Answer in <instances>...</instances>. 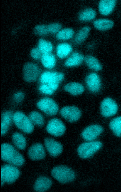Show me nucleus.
I'll return each instance as SVG.
<instances>
[{"instance_id":"f3484780","label":"nucleus","mask_w":121,"mask_h":192,"mask_svg":"<svg viewBox=\"0 0 121 192\" xmlns=\"http://www.w3.org/2000/svg\"><path fill=\"white\" fill-rule=\"evenodd\" d=\"M52 184V181L49 178L45 176H41L35 181L33 186L34 189L36 191H45L50 188Z\"/></svg>"},{"instance_id":"f704fd0d","label":"nucleus","mask_w":121,"mask_h":192,"mask_svg":"<svg viewBox=\"0 0 121 192\" xmlns=\"http://www.w3.org/2000/svg\"><path fill=\"white\" fill-rule=\"evenodd\" d=\"M25 97L24 93L22 91H18L13 95V100L16 103H20L24 100Z\"/></svg>"},{"instance_id":"5701e85b","label":"nucleus","mask_w":121,"mask_h":192,"mask_svg":"<svg viewBox=\"0 0 121 192\" xmlns=\"http://www.w3.org/2000/svg\"><path fill=\"white\" fill-rule=\"evenodd\" d=\"M40 59L43 66L47 69L53 68L56 65L55 57L51 53L43 54Z\"/></svg>"},{"instance_id":"9d476101","label":"nucleus","mask_w":121,"mask_h":192,"mask_svg":"<svg viewBox=\"0 0 121 192\" xmlns=\"http://www.w3.org/2000/svg\"><path fill=\"white\" fill-rule=\"evenodd\" d=\"M47 132L51 135L58 137L63 135L66 129L65 125L59 119L54 118L50 119L46 125Z\"/></svg>"},{"instance_id":"f03ea898","label":"nucleus","mask_w":121,"mask_h":192,"mask_svg":"<svg viewBox=\"0 0 121 192\" xmlns=\"http://www.w3.org/2000/svg\"><path fill=\"white\" fill-rule=\"evenodd\" d=\"M52 176L58 182L63 184L68 183L75 179V172L70 168L66 166L60 165L54 167L51 170Z\"/></svg>"},{"instance_id":"0eeeda50","label":"nucleus","mask_w":121,"mask_h":192,"mask_svg":"<svg viewBox=\"0 0 121 192\" xmlns=\"http://www.w3.org/2000/svg\"><path fill=\"white\" fill-rule=\"evenodd\" d=\"M37 108L47 115L53 116L59 110V107L55 101L49 97H44L39 100L36 103Z\"/></svg>"},{"instance_id":"c756f323","label":"nucleus","mask_w":121,"mask_h":192,"mask_svg":"<svg viewBox=\"0 0 121 192\" xmlns=\"http://www.w3.org/2000/svg\"><path fill=\"white\" fill-rule=\"evenodd\" d=\"M37 47L43 54L51 53L53 49V45L50 42L42 38L38 41Z\"/></svg>"},{"instance_id":"cd10ccee","label":"nucleus","mask_w":121,"mask_h":192,"mask_svg":"<svg viewBox=\"0 0 121 192\" xmlns=\"http://www.w3.org/2000/svg\"><path fill=\"white\" fill-rule=\"evenodd\" d=\"M96 15V12L94 9L88 8L84 10L79 13L78 18L81 21H88L95 18Z\"/></svg>"},{"instance_id":"4be33fe9","label":"nucleus","mask_w":121,"mask_h":192,"mask_svg":"<svg viewBox=\"0 0 121 192\" xmlns=\"http://www.w3.org/2000/svg\"><path fill=\"white\" fill-rule=\"evenodd\" d=\"M11 139L13 144L18 149L23 150L26 147V140L22 133L17 132L14 133L12 135Z\"/></svg>"},{"instance_id":"b1692460","label":"nucleus","mask_w":121,"mask_h":192,"mask_svg":"<svg viewBox=\"0 0 121 192\" xmlns=\"http://www.w3.org/2000/svg\"><path fill=\"white\" fill-rule=\"evenodd\" d=\"M84 60L86 65L90 69L95 71H98L102 69L101 64L94 56L91 55L86 56L84 57Z\"/></svg>"},{"instance_id":"dca6fc26","label":"nucleus","mask_w":121,"mask_h":192,"mask_svg":"<svg viewBox=\"0 0 121 192\" xmlns=\"http://www.w3.org/2000/svg\"><path fill=\"white\" fill-rule=\"evenodd\" d=\"M13 113L9 110L3 112L1 116V136L5 135L8 132L13 122Z\"/></svg>"},{"instance_id":"c85d7f7f","label":"nucleus","mask_w":121,"mask_h":192,"mask_svg":"<svg viewBox=\"0 0 121 192\" xmlns=\"http://www.w3.org/2000/svg\"><path fill=\"white\" fill-rule=\"evenodd\" d=\"M90 27L86 26L81 28L76 34L74 41L77 44H79L84 42L88 36L91 30Z\"/></svg>"},{"instance_id":"aec40b11","label":"nucleus","mask_w":121,"mask_h":192,"mask_svg":"<svg viewBox=\"0 0 121 192\" xmlns=\"http://www.w3.org/2000/svg\"><path fill=\"white\" fill-rule=\"evenodd\" d=\"M64 89L73 95H78L82 94L84 91V86L81 83L77 82H71L66 84Z\"/></svg>"},{"instance_id":"c9c22d12","label":"nucleus","mask_w":121,"mask_h":192,"mask_svg":"<svg viewBox=\"0 0 121 192\" xmlns=\"http://www.w3.org/2000/svg\"><path fill=\"white\" fill-rule=\"evenodd\" d=\"M43 54L38 47L32 48L30 52V55L32 58L35 60L41 59Z\"/></svg>"},{"instance_id":"2eb2a0df","label":"nucleus","mask_w":121,"mask_h":192,"mask_svg":"<svg viewBox=\"0 0 121 192\" xmlns=\"http://www.w3.org/2000/svg\"><path fill=\"white\" fill-rule=\"evenodd\" d=\"M29 158L33 160L44 159L46 156V152L43 145L40 143H36L32 145L28 151Z\"/></svg>"},{"instance_id":"1a4fd4ad","label":"nucleus","mask_w":121,"mask_h":192,"mask_svg":"<svg viewBox=\"0 0 121 192\" xmlns=\"http://www.w3.org/2000/svg\"><path fill=\"white\" fill-rule=\"evenodd\" d=\"M118 110V105L112 98L107 97L102 101L100 105V112L104 117L108 118L115 115Z\"/></svg>"},{"instance_id":"7c9ffc66","label":"nucleus","mask_w":121,"mask_h":192,"mask_svg":"<svg viewBox=\"0 0 121 192\" xmlns=\"http://www.w3.org/2000/svg\"><path fill=\"white\" fill-rule=\"evenodd\" d=\"M74 32L72 28H64L60 30L56 35V38L58 40H66L72 38Z\"/></svg>"},{"instance_id":"f8f14e48","label":"nucleus","mask_w":121,"mask_h":192,"mask_svg":"<svg viewBox=\"0 0 121 192\" xmlns=\"http://www.w3.org/2000/svg\"><path fill=\"white\" fill-rule=\"evenodd\" d=\"M103 130V127L98 124H93L86 128L82 132V138L87 141H94L102 133Z\"/></svg>"},{"instance_id":"ddd939ff","label":"nucleus","mask_w":121,"mask_h":192,"mask_svg":"<svg viewBox=\"0 0 121 192\" xmlns=\"http://www.w3.org/2000/svg\"><path fill=\"white\" fill-rule=\"evenodd\" d=\"M85 82L88 89L93 93L98 92L101 88V78L99 75L96 72L89 74L86 77Z\"/></svg>"},{"instance_id":"6ab92c4d","label":"nucleus","mask_w":121,"mask_h":192,"mask_svg":"<svg viewBox=\"0 0 121 192\" xmlns=\"http://www.w3.org/2000/svg\"><path fill=\"white\" fill-rule=\"evenodd\" d=\"M84 59V56L82 54L74 52L65 60L64 65L67 67L77 66L82 64Z\"/></svg>"},{"instance_id":"4468645a","label":"nucleus","mask_w":121,"mask_h":192,"mask_svg":"<svg viewBox=\"0 0 121 192\" xmlns=\"http://www.w3.org/2000/svg\"><path fill=\"white\" fill-rule=\"evenodd\" d=\"M45 147L50 155L55 157L62 152L63 146L59 142L50 138H45L44 140Z\"/></svg>"},{"instance_id":"a878e982","label":"nucleus","mask_w":121,"mask_h":192,"mask_svg":"<svg viewBox=\"0 0 121 192\" xmlns=\"http://www.w3.org/2000/svg\"><path fill=\"white\" fill-rule=\"evenodd\" d=\"M28 116L34 125L41 127L44 124L45 119L43 116L38 111H34L31 112Z\"/></svg>"},{"instance_id":"7ed1b4c3","label":"nucleus","mask_w":121,"mask_h":192,"mask_svg":"<svg viewBox=\"0 0 121 192\" xmlns=\"http://www.w3.org/2000/svg\"><path fill=\"white\" fill-rule=\"evenodd\" d=\"M64 77V75L62 72L45 71L40 75L39 81L40 84L47 85L55 92Z\"/></svg>"},{"instance_id":"2f4dec72","label":"nucleus","mask_w":121,"mask_h":192,"mask_svg":"<svg viewBox=\"0 0 121 192\" xmlns=\"http://www.w3.org/2000/svg\"><path fill=\"white\" fill-rule=\"evenodd\" d=\"M34 33L39 36H44L49 33L47 25L39 24L35 26L33 29Z\"/></svg>"},{"instance_id":"a211bd4d","label":"nucleus","mask_w":121,"mask_h":192,"mask_svg":"<svg viewBox=\"0 0 121 192\" xmlns=\"http://www.w3.org/2000/svg\"><path fill=\"white\" fill-rule=\"evenodd\" d=\"M116 4L115 0H101L99 3L98 8L100 13L106 16L110 14L113 11Z\"/></svg>"},{"instance_id":"20e7f679","label":"nucleus","mask_w":121,"mask_h":192,"mask_svg":"<svg viewBox=\"0 0 121 192\" xmlns=\"http://www.w3.org/2000/svg\"><path fill=\"white\" fill-rule=\"evenodd\" d=\"M20 174L19 170L15 166L9 164L4 165L1 168V185L5 183L11 184L14 182Z\"/></svg>"},{"instance_id":"423d86ee","label":"nucleus","mask_w":121,"mask_h":192,"mask_svg":"<svg viewBox=\"0 0 121 192\" xmlns=\"http://www.w3.org/2000/svg\"><path fill=\"white\" fill-rule=\"evenodd\" d=\"M13 120L16 127L24 133L29 134L34 130V124L28 116L23 112L17 111L14 113Z\"/></svg>"},{"instance_id":"bb28decb","label":"nucleus","mask_w":121,"mask_h":192,"mask_svg":"<svg viewBox=\"0 0 121 192\" xmlns=\"http://www.w3.org/2000/svg\"><path fill=\"white\" fill-rule=\"evenodd\" d=\"M109 127L115 135L121 137V116L112 119L109 123Z\"/></svg>"},{"instance_id":"9b49d317","label":"nucleus","mask_w":121,"mask_h":192,"mask_svg":"<svg viewBox=\"0 0 121 192\" xmlns=\"http://www.w3.org/2000/svg\"><path fill=\"white\" fill-rule=\"evenodd\" d=\"M60 113L63 118L70 123L78 121L81 117L82 114L80 110L74 106L64 107L60 109Z\"/></svg>"},{"instance_id":"6e6552de","label":"nucleus","mask_w":121,"mask_h":192,"mask_svg":"<svg viewBox=\"0 0 121 192\" xmlns=\"http://www.w3.org/2000/svg\"><path fill=\"white\" fill-rule=\"evenodd\" d=\"M41 71L38 66L36 64L28 62L24 65L23 69V76L26 82L30 83L37 80L40 75Z\"/></svg>"},{"instance_id":"473e14b6","label":"nucleus","mask_w":121,"mask_h":192,"mask_svg":"<svg viewBox=\"0 0 121 192\" xmlns=\"http://www.w3.org/2000/svg\"><path fill=\"white\" fill-rule=\"evenodd\" d=\"M49 33L55 34L58 33L62 27L61 24L58 23H54L47 25Z\"/></svg>"},{"instance_id":"393cba45","label":"nucleus","mask_w":121,"mask_h":192,"mask_svg":"<svg viewBox=\"0 0 121 192\" xmlns=\"http://www.w3.org/2000/svg\"><path fill=\"white\" fill-rule=\"evenodd\" d=\"M72 50V47L69 44L66 43H61L57 46L56 54L59 58L64 59L69 55Z\"/></svg>"},{"instance_id":"72a5a7b5","label":"nucleus","mask_w":121,"mask_h":192,"mask_svg":"<svg viewBox=\"0 0 121 192\" xmlns=\"http://www.w3.org/2000/svg\"><path fill=\"white\" fill-rule=\"evenodd\" d=\"M38 89L41 93L45 95H51L55 92L47 85L45 84H41L39 86Z\"/></svg>"},{"instance_id":"f257e3e1","label":"nucleus","mask_w":121,"mask_h":192,"mask_svg":"<svg viewBox=\"0 0 121 192\" xmlns=\"http://www.w3.org/2000/svg\"><path fill=\"white\" fill-rule=\"evenodd\" d=\"M1 156L3 161L15 166H22L25 162L23 155L14 146L8 143L1 145Z\"/></svg>"},{"instance_id":"412c9836","label":"nucleus","mask_w":121,"mask_h":192,"mask_svg":"<svg viewBox=\"0 0 121 192\" xmlns=\"http://www.w3.org/2000/svg\"><path fill=\"white\" fill-rule=\"evenodd\" d=\"M114 24L113 21L106 19H96L93 22L94 27L97 30L102 31L109 30L113 27Z\"/></svg>"},{"instance_id":"39448f33","label":"nucleus","mask_w":121,"mask_h":192,"mask_svg":"<svg viewBox=\"0 0 121 192\" xmlns=\"http://www.w3.org/2000/svg\"><path fill=\"white\" fill-rule=\"evenodd\" d=\"M101 142L98 141H88L81 144L78 147L77 152L82 158L86 159L92 156L102 147Z\"/></svg>"}]
</instances>
